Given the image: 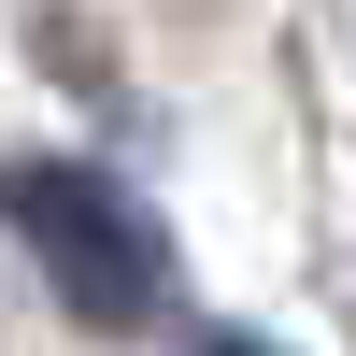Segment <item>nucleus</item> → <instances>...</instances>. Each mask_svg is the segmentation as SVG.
Instances as JSON below:
<instances>
[{
	"label": "nucleus",
	"mask_w": 356,
	"mask_h": 356,
	"mask_svg": "<svg viewBox=\"0 0 356 356\" xmlns=\"http://www.w3.org/2000/svg\"><path fill=\"white\" fill-rule=\"evenodd\" d=\"M0 228L29 243V271L86 314V328H143L171 285L157 228L129 214V186H100L86 157H0Z\"/></svg>",
	"instance_id": "1"
},
{
	"label": "nucleus",
	"mask_w": 356,
	"mask_h": 356,
	"mask_svg": "<svg viewBox=\"0 0 356 356\" xmlns=\"http://www.w3.org/2000/svg\"><path fill=\"white\" fill-rule=\"evenodd\" d=\"M200 356H271V342H200Z\"/></svg>",
	"instance_id": "2"
}]
</instances>
